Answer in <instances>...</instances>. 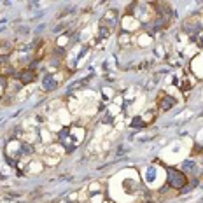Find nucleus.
<instances>
[{
    "instance_id": "nucleus-1",
    "label": "nucleus",
    "mask_w": 203,
    "mask_h": 203,
    "mask_svg": "<svg viewBox=\"0 0 203 203\" xmlns=\"http://www.w3.org/2000/svg\"><path fill=\"white\" fill-rule=\"evenodd\" d=\"M168 182L172 187H182V186L187 182V179H186V175L182 172H179V170H175V168H168Z\"/></svg>"
},
{
    "instance_id": "nucleus-2",
    "label": "nucleus",
    "mask_w": 203,
    "mask_h": 203,
    "mask_svg": "<svg viewBox=\"0 0 203 203\" xmlns=\"http://www.w3.org/2000/svg\"><path fill=\"white\" fill-rule=\"evenodd\" d=\"M44 88H46V89H55L56 82L51 79V77H46V79H44Z\"/></svg>"
},
{
    "instance_id": "nucleus-3",
    "label": "nucleus",
    "mask_w": 203,
    "mask_h": 203,
    "mask_svg": "<svg viewBox=\"0 0 203 203\" xmlns=\"http://www.w3.org/2000/svg\"><path fill=\"white\" fill-rule=\"evenodd\" d=\"M19 77H21V81H23V82H28V81H33V74H32V72H25V74H21V75H19Z\"/></svg>"
},
{
    "instance_id": "nucleus-4",
    "label": "nucleus",
    "mask_w": 203,
    "mask_h": 203,
    "mask_svg": "<svg viewBox=\"0 0 203 203\" xmlns=\"http://www.w3.org/2000/svg\"><path fill=\"white\" fill-rule=\"evenodd\" d=\"M170 105H173V100H172V98H170V96H168V98H166V100H165V103H163V105H161V109H163V111H165V109H168V107H170Z\"/></svg>"
},
{
    "instance_id": "nucleus-5",
    "label": "nucleus",
    "mask_w": 203,
    "mask_h": 203,
    "mask_svg": "<svg viewBox=\"0 0 203 203\" xmlns=\"http://www.w3.org/2000/svg\"><path fill=\"white\" fill-rule=\"evenodd\" d=\"M131 126H135V128H138V126H142V119L140 117H137V119H133V124Z\"/></svg>"
}]
</instances>
